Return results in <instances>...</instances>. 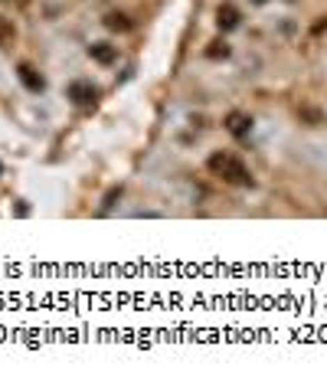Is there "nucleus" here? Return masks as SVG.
<instances>
[{
	"label": "nucleus",
	"mask_w": 327,
	"mask_h": 383,
	"mask_svg": "<svg viewBox=\"0 0 327 383\" xmlns=\"http://www.w3.org/2000/svg\"><path fill=\"white\" fill-rule=\"evenodd\" d=\"M207 167L216 174L223 183H232V187H255V177H252V170L242 164L236 154H229V151H213L207 160Z\"/></svg>",
	"instance_id": "obj_1"
},
{
	"label": "nucleus",
	"mask_w": 327,
	"mask_h": 383,
	"mask_svg": "<svg viewBox=\"0 0 327 383\" xmlns=\"http://www.w3.org/2000/svg\"><path fill=\"white\" fill-rule=\"evenodd\" d=\"M88 56H92V63H98V66H115L118 63V46H111V43H92V46H88Z\"/></svg>",
	"instance_id": "obj_5"
},
{
	"label": "nucleus",
	"mask_w": 327,
	"mask_h": 383,
	"mask_svg": "<svg viewBox=\"0 0 327 383\" xmlns=\"http://www.w3.org/2000/svg\"><path fill=\"white\" fill-rule=\"evenodd\" d=\"M65 98H69L76 108H86V112H92V108L98 105V89L88 82V79H72V82L65 85Z\"/></svg>",
	"instance_id": "obj_2"
},
{
	"label": "nucleus",
	"mask_w": 327,
	"mask_h": 383,
	"mask_svg": "<svg viewBox=\"0 0 327 383\" xmlns=\"http://www.w3.org/2000/svg\"><path fill=\"white\" fill-rule=\"evenodd\" d=\"M252 125H255V121H252V115H249V112H239V108H232V112L223 118V128H226L232 138H249Z\"/></svg>",
	"instance_id": "obj_3"
},
{
	"label": "nucleus",
	"mask_w": 327,
	"mask_h": 383,
	"mask_svg": "<svg viewBox=\"0 0 327 383\" xmlns=\"http://www.w3.org/2000/svg\"><path fill=\"white\" fill-rule=\"evenodd\" d=\"M216 23H219V30L229 33V30H236L242 23V13L236 3H219V10H216Z\"/></svg>",
	"instance_id": "obj_6"
},
{
	"label": "nucleus",
	"mask_w": 327,
	"mask_h": 383,
	"mask_svg": "<svg viewBox=\"0 0 327 383\" xmlns=\"http://www.w3.org/2000/svg\"><path fill=\"white\" fill-rule=\"evenodd\" d=\"M229 53H232V50H229L226 40H213V43L207 46V56H209V59H226Z\"/></svg>",
	"instance_id": "obj_9"
},
{
	"label": "nucleus",
	"mask_w": 327,
	"mask_h": 383,
	"mask_svg": "<svg viewBox=\"0 0 327 383\" xmlns=\"http://www.w3.org/2000/svg\"><path fill=\"white\" fill-rule=\"evenodd\" d=\"M17 3H30V0H17Z\"/></svg>",
	"instance_id": "obj_12"
},
{
	"label": "nucleus",
	"mask_w": 327,
	"mask_h": 383,
	"mask_svg": "<svg viewBox=\"0 0 327 383\" xmlns=\"http://www.w3.org/2000/svg\"><path fill=\"white\" fill-rule=\"evenodd\" d=\"M105 27L115 33H125V30H131V20L125 13H109V17H105Z\"/></svg>",
	"instance_id": "obj_8"
},
{
	"label": "nucleus",
	"mask_w": 327,
	"mask_h": 383,
	"mask_svg": "<svg viewBox=\"0 0 327 383\" xmlns=\"http://www.w3.org/2000/svg\"><path fill=\"white\" fill-rule=\"evenodd\" d=\"M252 3H265V0H252Z\"/></svg>",
	"instance_id": "obj_11"
},
{
	"label": "nucleus",
	"mask_w": 327,
	"mask_h": 383,
	"mask_svg": "<svg viewBox=\"0 0 327 383\" xmlns=\"http://www.w3.org/2000/svg\"><path fill=\"white\" fill-rule=\"evenodd\" d=\"M17 79H20L23 89H26V92H33V96H40V92L46 89L43 73H40L33 63H20V66H17Z\"/></svg>",
	"instance_id": "obj_4"
},
{
	"label": "nucleus",
	"mask_w": 327,
	"mask_h": 383,
	"mask_svg": "<svg viewBox=\"0 0 327 383\" xmlns=\"http://www.w3.org/2000/svg\"><path fill=\"white\" fill-rule=\"evenodd\" d=\"M13 40H17V27H13L10 17H3V13H0V50L13 46Z\"/></svg>",
	"instance_id": "obj_7"
},
{
	"label": "nucleus",
	"mask_w": 327,
	"mask_h": 383,
	"mask_svg": "<svg viewBox=\"0 0 327 383\" xmlns=\"http://www.w3.org/2000/svg\"><path fill=\"white\" fill-rule=\"evenodd\" d=\"M301 115H305L311 125H317V121H321V112H317V108H301Z\"/></svg>",
	"instance_id": "obj_10"
}]
</instances>
